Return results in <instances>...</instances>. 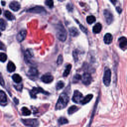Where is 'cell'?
I'll use <instances>...</instances> for the list:
<instances>
[{"label": "cell", "instance_id": "74e56055", "mask_svg": "<svg viewBox=\"0 0 127 127\" xmlns=\"http://www.w3.org/2000/svg\"><path fill=\"white\" fill-rule=\"evenodd\" d=\"M74 58H75V61L78 60V57H76V51H75V52H74Z\"/></svg>", "mask_w": 127, "mask_h": 127}, {"label": "cell", "instance_id": "5bb4252c", "mask_svg": "<svg viewBox=\"0 0 127 127\" xmlns=\"http://www.w3.org/2000/svg\"><path fill=\"white\" fill-rule=\"evenodd\" d=\"M119 46L122 50H126L127 47V39L125 37H121L119 39Z\"/></svg>", "mask_w": 127, "mask_h": 127}, {"label": "cell", "instance_id": "3957f363", "mask_svg": "<svg viewBox=\"0 0 127 127\" xmlns=\"http://www.w3.org/2000/svg\"><path fill=\"white\" fill-rule=\"evenodd\" d=\"M110 81H111V71L109 69H105L103 75V84L106 86H108L110 85Z\"/></svg>", "mask_w": 127, "mask_h": 127}, {"label": "cell", "instance_id": "7c38bea8", "mask_svg": "<svg viewBox=\"0 0 127 127\" xmlns=\"http://www.w3.org/2000/svg\"><path fill=\"white\" fill-rule=\"evenodd\" d=\"M104 16H105V19L107 21V23L111 24V22L113 21V17H112L113 15L111 14V12H109L108 10H105V11H104Z\"/></svg>", "mask_w": 127, "mask_h": 127}, {"label": "cell", "instance_id": "d6986e66", "mask_svg": "<svg viewBox=\"0 0 127 127\" xmlns=\"http://www.w3.org/2000/svg\"><path fill=\"white\" fill-rule=\"evenodd\" d=\"M70 34L73 37H76L79 35V30L76 28H75V27H71V28H70Z\"/></svg>", "mask_w": 127, "mask_h": 127}, {"label": "cell", "instance_id": "e575fe53", "mask_svg": "<svg viewBox=\"0 0 127 127\" xmlns=\"http://www.w3.org/2000/svg\"><path fill=\"white\" fill-rule=\"evenodd\" d=\"M0 85H1L2 86H4V80H3V76H2V75L0 74Z\"/></svg>", "mask_w": 127, "mask_h": 127}, {"label": "cell", "instance_id": "8d00e7d4", "mask_svg": "<svg viewBox=\"0 0 127 127\" xmlns=\"http://www.w3.org/2000/svg\"><path fill=\"white\" fill-rule=\"evenodd\" d=\"M79 79L80 80V79H81V76H80V75H76L75 76V81H78V80H79Z\"/></svg>", "mask_w": 127, "mask_h": 127}, {"label": "cell", "instance_id": "ee69618b", "mask_svg": "<svg viewBox=\"0 0 127 127\" xmlns=\"http://www.w3.org/2000/svg\"><path fill=\"white\" fill-rule=\"evenodd\" d=\"M59 1H64V0H59Z\"/></svg>", "mask_w": 127, "mask_h": 127}, {"label": "cell", "instance_id": "4fadbf2b", "mask_svg": "<svg viewBox=\"0 0 127 127\" xmlns=\"http://www.w3.org/2000/svg\"><path fill=\"white\" fill-rule=\"evenodd\" d=\"M28 12H32V13H41V12H45V9L41 6H36L34 8H31V9H28Z\"/></svg>", "mask_w": 127, "mask_h": 127}, {"label": "cell", "instance_id": "52a82bcc", "mask_svg": "<svg viewBox=\"0 0 127 127\" xmlns=\"http://www.w3.org/2000/svg\"><path fill=\"white\" fill-rule=\"evenodd\" d=\"M41 80H42L43 82H45V84H51V82L53 81V80H54V78H53V75H52L46 74V75H42Z\"/></svg>", "mask_w": 127, "mask_h": 127}, {"label": "cell", "instance_id": "6da1fadb", "mask_svg": "<svg viewBox=\"0 0 127 127\" xmlns=\"http://www.w3.org/2000/svg\"><path fill=\"white\" fill-rule=\"evenodd\" d=\"M69 102V96L66 94V93H62L60 95L59 99H58V102L56 104V109L59 110V109H63L67 106V104Z\"/></svg>", "mask_w": 127, "mask_h": 127}, {"label": "cell", "instance_id": "9a60e30c", "mask_svg": "<svg viewBox=\"0 0 127 127\" xmlns=\"http://www.w3.org/2000/svg\"><path fill=\"white\" fill-rule=\"evenodd\" d=\"M9 7L12 9L13 11H18V10L20 9V4H19L18 2H16V1H13V2L10 3Z\"/></svg>", "mask_w": 127, "mask_h": 127}, {"label": "cell", "instance_id": "f1b7e54d", "mask_svg": "<svg viewBox=\"0 0 127 127\" xmlns=\"http://www.w3.org/2000/svg\"><path fill=\"white\" fill-rule=\"evenodd\" d=\"M68 122H69L68 119L65 118V117H61V118L59 119V123H60V124H67Z\"/></svg>", "mask_w": 127, "mask_h": 127}, {"label": "cell", "instance_id": "484cf974", "mask_svg": "<svg viewBox=\"0 0 127 127\" xmlns=\"http://www.w3.org/2000/svg\"><path fill=\"white\" fill-rule=\"evenodd\" d=\"M21 111H22V114L25 115V116H28V115L31 114V111L27 107H23V108L21 109Z\"/></svg>", "mask_w": 127, "mask_h": 127}, {"label": "cell", "instance_id": "f35d334b", "mask_svg": "<svg viewBox=\"0 0 127 127\" xmlns=\"http://www.w3.org/2000/svg\"><path fill=\"white\" fill-rule=\"evenodd\" d=\"M116 11H117L118 13H120V12H121V8H120V7H117V8H116Z\"/></svg>", "mask_w": 127, "mask_h": 127}, {"label": "cell", "instance_id": "2e32d148", "mask_svg": "<svg viewBox=\"0 0 127 127\" xmlns=\"http://www.w3.org/2000/svg\"><path fill=\"white\" fill-rule=\"evenodd\" d=\"M91 99H92V94H88V95H86L85 98L82 97L80 103H81V104H86L87 102H89V101L91 100Z\"/></svg>", "mask_w": 127, "mask_h": 127}, {"label": "cell", "instance_id": "ab89813d", "mask_svg": "<svg viewBox=\"0 0 127 127\" xmlns=\"http://www.w3.org/2000/svg\"><path fill=\"white\" fill-rule=\"evenodd\" d=\"M14 102H15L16 104H18V102H19V100H18V99H17V98H14Z\"/></svg>", "mask_w": 127, "mask_h": 127}, {"label": "cell", "instance_id": "5b68a950", "mask_svg": "<svg viewBox=\"0 0 127 127\" xmlns=\"http://www.w3.org/2000/svg\"><path fill=\"white\" fill-rule=\"evenodd\" d=\"M22 122L27 126H38L39 125V122H38L36 119H23Z\"/></svg>", "mask_w": 127, "mask_h": 127}, {"label": "cell", "instance_id": "277c9868", "mask_svg": "<svg viewBox=\"0 0 127 127\" xmlns=\"http://www.w3.org/2000/svg\"><path fill=\"white\" fill-rule=\"evenodd\" d=\"M38 92H42V93H45V94H49V93H48L47 91H45V90H44V89H42V88H40V87H37V86H35V87H33V88H32V90L30 91L31 97L35 98V97H36V94H37Z\"/></svg>", "mask_w": 127, "mask_h": 127}, {"label": "cell", "instance_id": "603a6c76", "mask_svg": "<svg viewBox=\"0 0 127 127\" xmlns=\"http://www.w3.org/2000/svg\"><path fill=\"white\" fill-rule=\"evenodd\" d=\"M12 79H13V80L16 82V84H19V82H21V80H22V78L19 75H13V76H12Z\"/></svg>", "mask_w": 127, "mask_h": 127}, {"label": "cell", "instance_id": "4dcf8cb0", "mask_svg": "<svg viewBox=\"0 0 127 127\" xmlns=\"http://www.w3.org/2000/svg\"><path fill=\"white\" fill-rule=\"evenodd\" d=\"M62 64H63V56H62V55H60V56L58 57V60H57V65L61 66Z\"/></svg>", "mask_w": 127, "mask_h": 127}, {"label": "cell", "instance_id": "e0dca14e", "mask_svg": "<svg viewBox=\"0 0 127 127\" xmlns=\"http://www.w3.org/2000/svg\"><path fill=\"white\" fill-rule=\"evenodd\" d=\"M112 42V35L109 34V33H107V34H105V36H104V43L105 44H110Z\"/></svg>", "mask_w": 127, "mask_h": 127}, {"label": "cell", "instance_id": "1f68e13d", "mask_svg": "<svg viewBox=\"0 0 127 127\" xmlns=\"http://www.w3.org/2000/svg\"><path fill=\"white\" fill-rule=\"evenodd\" d=\"M64 86H65L64 81H59L58 84H57V88H58V89H62Z\"/></svg>", "mask_w": 127, "mask_h": 127}, {"label": "cell", "instance_id": "44dd1931", "mask_svg": "<svg viewBox=\"0 0 127 127\" xmlns=\"http://www.w3.org/2000/svg\"><path fill=\"white\" fill-rule=\"evenodd\" d=\"M7 70L9 73H12V71H14L16 70V67H15V65L12 63V62H9L8 65H7Z\"/></svg>", "mask_w": 127, "mask_h": 127}, {"label": "cell", "instance_id": "ac0fdd59", "mask_svg": "<svg viewBox=\"0 0 127 127\" xmlns=\"http://www.w3.org/2000/svg\"><path fill=\"white\" fill-rule=\"evenodd\" d=\"M25 60H26V62L30 64L32 62V55L30 53V51H26L25 52Z\"/></svg>", "mask_w": 127, "mask_h": 127}, {"label": "cell", "instance_id": "f546056e", "mask_svg": "<svg viewBox=\"0 0 127 127\" xmlns=\"http://www.w3.org/2000/svg\"><path fill=\"white\" fill-rule=\"evenodd\" d=\"M46 5L48 7H50V8H53V6H54V1L53 0H46Z\"/></svg>", "mask_w": 127, "mask_h": 127}, {"label": "cell", "instance_id": "b9f144b4", "mask_svg": "<svg viewBox=\"0 0 127 127\" xmlns=\"http://www.w3.org/2000/svg\"><path fill=\"white\" fill-rule=\"evenodd\" d=\"M68 7H69V11H71V10H73V9H71V5H68Z\"/></svg>", "mask_w": 127, "mask_h": 127}, {"label": "cell", "instance_id": "9c48e42d", "mask_svg": "<svg viewBox=\"0 0 127 127\" xmlns=\"http://www.w3.org/2000/svg\"><path fill=\"white\" fill-rule=\"evenodd\" d=\"M27 75H28V76H30V78L32 79H35L38 76V75H39V73H38V70L36 68H32L29 70V71L27 73Z\"/></svg>", "mask_w": 127, "mask_h": 127}, {"label": "cell", "instance_id": "836d02e7", "mask_svg": "<svg viewBox=\"0 0 127 127\" xmlns=\"http://www.w3.org/2000/svg\"><path fill=\"white\" fill-rule=\"evenodd\" d=\"M75 21H76V22H78V24L80 25V29L82 30V32H84V33H85V34H86V33H87V30H86V29L85 28V27H84V26H82V25H81V24L80 23V22H79L78 20H75Z\"/></svg>", "mask_w": 127, "mask_h": 127}, {"label": "cell", "instance_id": "4316f807", "mask_svg": "<svg viewBox=\"0 0 127 127\" xmlns=\"http://www.w3.org/2000/svg\"><path fill=\"white\" fill-rule=\"evenodd\" d=\"M78 109H79V108L76 107V106H75V105H74V106H71V107L69 108V110H68V113L71 115V114L75 113V111H76V110H78Z\"/></svg>", "mask_w": 127, "mask_h": 127}, {"label": "cell", "instance_id": "f6af8a7d", "mask_svg": "<svg viewBox=\"0 0 127 127\" xmlns=\"http://www.w3.org/2000/svg\"><path fill=\"white\" fill-rule=\"evenodd\" d=\"M0 36H1V32H0Z\"/></svg>", "mask_w": 127, "mask_h": 127}, {"label": "cell", "instance_id": "ba28073f", "mask_svg": "<svg viewBox=\"0 0 127 127\" xmlns=\"http://www.w3.org/2000/svg\"><path fill=\"white\" fill-rule=\"evenodd\" d=\"M82 97H84V96H82V94H81V93L79 90H75L74 95H73V100L75 102H80Z\"/></svg>", "mask_w": 127, "mask_h": 127}, {"label": "cell", "instance_id": "30bf717a", "mask_svg": "<svg viewBox=\"0 0 127 127\" xmlns=\"http://www.w3.org/2000/svg\"><path fill=\"white\" fill-rule=\"evenodd\" d=\"M0 103L2 105H5L7 103V96H6V93H5L3 90H0Z\"/></svg>", "mask_w": 127, "mask_h": 127}, {"label": "cell", "instance_id": "d4e9b609", "mask_svg": "<svg viewBox=\"0 0 127 127\" xmlns=\"http://www.w3.org/2000/svg\"><path fill=\"white\" fill-rule=\"evenodd\" d=\"M86 22H87L88 24H92L93 22H95V17H94V16H92V15L87 16V18H86Z\"/></svg>", "mask_w": 127, "mask_h": 127}, {"label": "cell", "instance_id": "cb8c5ba5", "mask_svg": "<svg viewBox=\"0 0 127 127\" xmlns=\"http://www.w3.org/2000/svg\"><path fill=\"white\" fill-rule=\"evenodd\" d=\"M71 65H68L67 66V68H66V70H65V71H64V76H68L69 75H70V73H71Z\"/></svg>", "mask_w": 127, "mask_h": 127}, {"label": "cell", "instance_id": "83f0119b", "mask_svg": "<svg viewBox=\"0 0 127 127\" xmlns=\"http://www.w3.org/2000/svg\"><path fill=\"white\" fill-rule=\"evenodd\" d=\"M6 28V22H5L3 19H0V30L3 31Z\"/></svg>", "mask_w": 127, "mask_h": 127}, {"label": "cell", "instance_id": "8fae6325", "mask_svg": "<svg viewBox=\"0 0 127 127\" xmlns=\"http://www.w3.org/2000/svg\"><path fill=\"white\" fill-rule=\"evenodd\" d=\"M26 35H27V31L26 30H21L19 33H18V35H17V40L18 42H22L25 38H26Z\"/></svg>", "mask_w": 127, "mask_h": 127}, {"label": "cell", "instance_id": "d590c367", "mask_svg": "<svg viewBox=\"0 0 127 127\" xmlns=\"http://www.w3.org/2000/svg\"><path fill=\"white\" fill-rule=\"evenodd\" d=\"M5 49H6V47H5V45H4V44H3L2 42H0V50H3V51H4Z\"/></svg>", "mask_w": 127, "mask_h": 127}, {"label": "cell", "instance_id": "ffe728a7", "mask_svg": "<svg viewBox=\"0 0 127 127\" xmlns=\"http://www.w3.org/2000/svg\"><path fill=\"white\" fill-rule=\"evenodd\" d=\"M92 31H93V33H94V34H98V33L101 31V24H100V23L95 24V26L93 27Z\"/></svg>", "mask_w": 127, "mask_h": 127}, {"label": "cell", "instance_id": "d6a6232c", "mask_svg": "<svg viewBox=\"0 0 127 127\" xmlns=\"http://www.w3.org/2000/svg\"><path fill=\"white\" fill-rule=\"evenodd\" d=\"M7 60V56L5 54H0V61L1 62H5Z\"/></svg>", "mask_w": 127, "mask_h": 127}, {"label": "cell", "instance_id": "8992f818", "mask_svg": "<svg viewBox=\"0 0 127 127\" xmlns=\"http://www.w3.org/2000/svg\"><path fill=\"white\" fill-rule=\"evenodd\" d=\"M81 80H82V82H84V85H88L91 82V75H90V74L85 73V75H82V78H81Z\"/></svg>", "mask_w": 127, "mask_h": 127}, {"label": "cell", "instance_id": "7bdbcfd3", "mask_svg": "<svg viewBox=\"0 0 127 127\" xmlns=\"http://www.w3.org/2000/svg\"><path fill=\"white\" fill-rule=\"evenodd\" d=\"M1 13H2V10H1V8H0V15H1Z\"/></svg>", "mask_w": 127, "mask_h": 127}, {"label": "cell", "instance_id": "60d3db41", "mask_svg": "<svg viewBox=\"0 0 127 127\" xmlns=\"http://www.w3.org/2000/svg\"><path fill=\"white\" fill-rule=\"evenodd\" d=\"M110 2H111L112 4H115L116 3V0H110Z\"/></svg>", "mask_w": 127, "mask_h": 127}, {"label": "cell", "instance_id": "7402d4cb", "mask_svg": "<svg viewBox=\"0 0 127 127\" xmlns=\"http://www.w3.org/2000/svg\"><path fill=\"white\" fill-rule=\"evenodd\" d=\"M4 16H5V17H6L8 20H14V15L12 14V13H11V12H9V11H5V12H4Z\"/></svg>", "mask_w": 127, "mask_h": 127}, {"label": "cell", "instance_id": "7a4b0ae2", "mask_svg": "<svg viewBox=\"0 0 127 127\" xmlns=\"http://www.w3.org/2000/svg\"><path fill=\"white\" fill-rule=\"evenodd\" d=\"M57 29H58V33H57L58 39L60 41H62V42H65L66 39H67V32H66L65 28L63 27L62 24H59L58 27H57Z\"/></svg>", "mask_w": 127, "mask_h": 127}]
</instances>
